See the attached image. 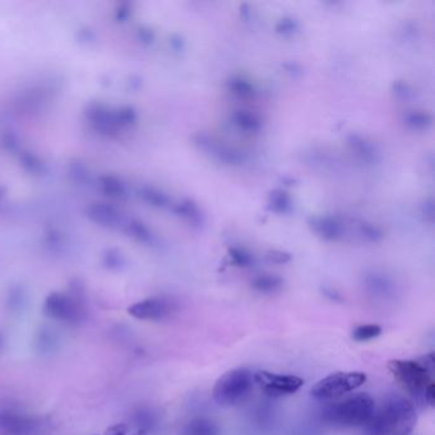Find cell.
<instances>
[{"label":"cell","mask_w":435,"mask_h":435,"mask_svg":"<svg viewBox=\"0 0 435 435\" xmlns=\"http://www.w3.org/2000/svg\"><path fill=\"white\" fill-rule=\"evenodd\" d=\"M59 346V337L52 328H44L37 331L35 336V348L40 354H53Z\"/></svg>","instance_id":"10"},{"label":"cell","mask_w":435,"mask_h":435,"mask_svg":"<svg viewBox=\"0 0 435 435\" xmlns=\"http://www.w3.org/2000/svg\"><path fill=\"white\" fill-rule=\"evenodd\" d=\"M434 364V355L429 354L416 360H391L388 363V370L402 391L409 394L410 401L415 406H424L427 390L432 384H435L433 379Z\"/></svg>","instance_id":"2"},{"label":"cell","mask_w":435,"mask_h":435,"mask_svg":"<svg viewBox=\"0 0 435 435\" xmlns=\"http://www.w3.org/2000/svg\"><path fill=\"white\" fill-rule=\"evenodd\" d=\"M366 382V375L361 372H338L320 379L311 388L313 399L318 401L339 400L350 392L355 391Z\"/></svg>","instance_id":"5"},{"label":"cell","mask_w":435,"mask_h":435,"mask_svg":"<svg viewBox=\"0 0 435 435\" xmlns=\"http://www.w3.org/2000/svg\"><path fill=\"white\" fill-rule=\"evenodd\" d=\"M38 421L30 414L17 409L0 410V434L35 435Z\"/></svg>","instance_id":"8"},{"label":"cell","mask_w":435,"mask_h":435,"mask_svg":"<svg viewBox=\"0 0 435 435\" xmlns=\"http://www.w3.org/2000/svg\"><path fill=\"white\" fill-rule=\"evenodd\" d=\"M43 311L47 318L71 326L83 322L86 314L80 298L64 293H50L45 299Z\"/></svg>","instance_id":"6"},{"label":"cell","mask_w":435,"mask_h":435,"mask_svg":"<svg viewBox=\"0 0 435 435\" xmlns=\"http://www.w3.org/2000/svg\"><path fill=\"white\" fill-rule=\"evenodd\" d=\"M375 409V400L370 394L356 393L327 405L322 412V419L335 427H361L373 416Z\"/></svg>","instance_id":"3"},{"label":"cell","mask_w":435,"mask_h":435,"mask_svg":"<svg viewBox=\"0 0 435 435\" xmlns=\"http://www.w3.org/2000/svg\"><path fill=\"white\" fill-rule=\"evenodd\" d=\"M280 280L274 278V277H263L256 281V287L260 291H272L280 286Z\"/></svg>","instance_id":"14"},{"label":"cell","mask_w":435,"mask_h":435,"mask_svg":"<svg viewBox=\"0 0 435 435\" xmlns=\"http://www.w3.org/2000/svg\"><path fill=\"white\" fill-rule=\"evenodd\" d=\"M382 333V327L378 324H364L359 326L353 331V338L357 342L370 341L373 338L378 337Z\"/></svg>","instance_id":"11"},{"label":"cell","mask_w":435,"mask_h":435,"mask_svg":"<svg viewBox=\"0 0 435 435\" xmlns=\"http://www.w3.org/2000/svg\"><path fill=\"white\" fill-rule=\"evenodd\" d=\"M254 384L253 373L245 368H236L221 375L214 383L212 396L217 405L230 408L244 400Z\"/></svg>","instance_id":"4"},{"label":"cell","mask_w":435,"mask_h":435,"mask_svg":"<svg viewBox=\"0 0 435 435\" xmlns=\"http://www.w3.org/2000/svg\"><path fill=\"white\" fill-rule=\"evenodd\" d=\"M128 427L124 424H118L115 427H111L107 430L105 435H126Z\"/></svg>","instance_id":"15"},{"label":"cell","mask_w":435,"mask_h":435,"mask_svg":"<svg viewBox=\"0 0 435 435\" xmlns=\"http://www.w3.org/2000/svg\"><path fill=\"white\" fill-rule=\"evenodd\" d=\"M5 336L3 333V331H0V351H3V348L5 346Z\"/></svg>","instance_id":"16"},{"label":"cell","mask_w":435,"mask_h":435,"mask_svg":"<svg viewBox=\"0 0 435 435\" xmlns=\"http://www.w3.org/2000/svg\"><path fill=\"white\" fill-rule=\"evenodd\" d=\"M26 304V296L22 290H13L9 293L8 299H7V305L10 311H23Z\"/></svg>","instance_id":"13"},{"label":"cell","mask_w":435,"mask_h":435,"mask_svg":"<svg viewBox=\"0 0 435 435\" xmlns=\"http://www.w3.org/2000/svg\"><path fill=\"white\" fill-rule=\"evenodd\" d=\"M174 311V304L164 298H150L134 302L128 308V314L138 320L160 322L169 318Z\"/></svg>","instance_id":"9"},{"label":"cell","mask_w":435,"mask_h":435,"mask_svg":"<svg viewBox=\"0 0 435 435\" xmlns=\"http://www.w3.org/2000/svg\"><path fill=\"white\" fill-rule=\"evenodd\" d=\"M216 427L212 423L205 421L203 419H198L192 421L188 427L187 435H216Z\"/></svg>","instance_id":"12"},{"label":"cell","mask_w":435,"mask_h":435,"mask_svg":"<svg viewBox=\"0 0 435 435\" xmlns=\"http://www.w3.org/2000/svg\"><path fill=\"white\" fill-rule=\"evenodd\" d=\"M418 421L416 406L406 397L384 401L365 424L366 435H409Z\"/></svg>","instance_id":"1"},{"label":"cell","mask_w":435,"mask_h":435,"mask_svg":"<svg viewBox=\"0 0 435 435\" xmlns=\"http://www.w3.org/2000/svg\"><path fill=\"white\" fill-rule=\"evenodd\" d=\"M253 379L258 387L268 396L282 397L293 394L299 391L304 384V379L296 375L275 374L267 370H259L253 374Z\"/></svg>","instance_id":"7"}]
</instances>
